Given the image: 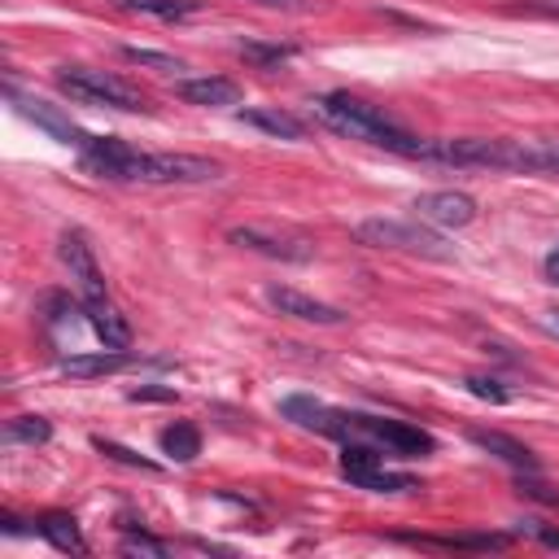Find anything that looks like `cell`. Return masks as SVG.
<instances>
[{
	"label": "cell",
	"instance_id": "obj_31",
	"mask_svg": "<svg viewBox=\"0 0 559 559\" xmlns=\"http://www.w3.org/2000/svg\"><path fill=\"white\" fill-rule=\"evenodd\" d=\"M542 271H546V280H550V284H559V249H555V253H546Z\"/></svg>",
	"mask_w": 559,
	"mask_h": 559
},
{
	"label": "cell",
	"instance_id": "obj_3",
	"mask_svg": "<svg viewBox=\"0 0 559 559\" xmlns=\"http://www.w3.org/2000/svg\"><path fill=\"white\" fill-rule=\"evenodd\" d=\"M57 87L70 96V100H83V105H105V109H127V114H148V96L127 83L122 74H109V70H92V66H61L57 70Z\"/></svg>",
	"mask_w": 559,
	"mask_h": 559
},
{
	"label": "cell",
	"instance_id": "obj_25",
	"mask_svg": "<svg viewBox=\"0 0 559 559\" xmlns=\"http://www.w3.org/2000/svg\"><path fill=\"white\" fill-rule=\"evenodd\" d=\"M96 450H100V454H109V459H118V463H127V467H140V472H157V463H153V459H140L135 450H127V445H118V441H105V437H96Z\"/></svg>",
	"mask_w": 559,
	"mask_h": 559
},
{
	"label": "cell",
	"instance_id": "obj_17",
	"mask_svg": "<svg viewBox=\"0 0 559 559\" xmlns=\"http://www.w3.org/2000/svg\"><path fill=\"white\" fill-rule=\"evenodd\" d=\"M35 533H39L44 542H52L57 550H66V555H70V550H74V555L87 550V546H83V533H79V524H74V515H66V511L39 515V520H35Z\"/></svg>",
	"mask_w": 559,
	"mask_h": 559
},
{
	"label": "cell",
	"instance_id": "obj_6",
	"mask_svg": "<svg viewBox=\"0 0 559 559\" xmlns=\"http://www.w3.org/2000/svg\"><path fill=\"white\" fill-rule=\"evenodd\" d=\"M371 437L376 445H384L389 454H402V459H424L432 454V437L415 424H402V419H380V415H349V437Z\"/></svg>",
	"mask_w": 559,
	"mask_h": 559
},
{
	"label": "cell",
	"instance_id": "obj_13",
	"mask_svg": "<svg viewBox=\"0 0 559 559\" xmlns=\"http://www.w3.org/2000/svg\"><path fill=\"white\" fill-rule=\"evenodd\" d=\"M175 92H179V100L201 105V109H218V105H236V100H240V83H236V79H223V74L183 79Z\"/></svg>",
	"mask_w": 559,
	"mask_h": 559
},
{
	"label": "cell",
	"instance_id": "obj_4",
	"mask_svg": "<svg viewBox=\"0 0 559 559\" xmlns=\"http://www.w3.org/2000/svg\"><path fill=\"white\" fill-rule=\"evenodd\" d=\"M358 245H371V249H397V253H419V258H432V262H445L450 258V245L419 227V223H402V218H362L354 227Z\"/></svg>",
	"mask_w": 559,
	"mask_h": 559
},
{
	"label": "cell",
	"instance_id": "obj_24",
	"mask_svg": "<svg viewBox=\"0 0 559 559\" xmlns=\"http://www.w3.org/2000/svg\"><path fill=\"white\" fill-rule=\"evenodd\" d=\"M537 175H559V135H533Z\"/></svg>",
	"mask_w": 559,
	"mask_h": 559
},
{
	"label": "cell",
	"instance_id": "obj_23",
	"mask_svg": "<svg viewBox=\"0 0 559 559\" xmlns=\"http://www.w3.org/2000/svg\"><path fill=\"white\" fill-rule=\"evenodd\" d=\"M122 57H127V61H135V66L162 70V74H175V70H183V61H179V57H170V52H153V48H122Z\"/></svg>",
	"mask_w": 559,
	"mask_h": 559
},
{
	"label": "cell",
	"instance_id": "obj_2",
	"mask_svg": "<svg viewBox=\"0 0 559 559\" xmlns=\"http://www.w3.org/2000/svg\"><path fill=\"white\" fill-rule=\"evenodd\" d=\"M314 114L336 131V135H349V140H362V144H376V148H389V153H402V157H419L424 153V140L411 135L397 118H389L384 109L349 96V92H328L314 100Z\"/></svg>",
	"mask_w": 559,
	"mask_h": 559
},
{
	"label": "cell",
	"instance_id": "obj_26",
	"mask_svg": "<svg viewBox=\"0 0 559 559\" xmlns=\"http://www.w3.org/2000/svg\"><path fill=\"white\" fill-rule=\"evenodd\" d=\"M467 393H476L480 402H507L511 397L493 376H467Z\"/></svg>",
	"mask_w": 559,
	"mask_h": 559
},
{
	"label": "cell",
	"instance_id": "obj_19",
	"mask_svg": "<svg viewBox=\"0 0 559 559\" xmlns=\"http://www.w3.org/2000/svg\"><path fill=\"white\" fill-rule=\"evenodd\" d=\"M157 445H162V454H170L175 463H192V459L201 454V432H197L192 424H170V428H162Z\"/></svg>",
	"mask_w": 559,
	"mask_h": 559
},
{
	"label": "cell",
	"instance_id": "obj_32",
	"mask_svg": "<svg viewBox=\"0 0 559 559\" xmlns=\"http://www.w3.org/2000/svg\"><path fill=\"white\" fill-rule=\"evenodd\" d=\"M537 542L550 546V550H559V528H537Z\"/></svg>",
	"mask_w": 559,
	"mask_h": 559
},
{
	"label": "cell",
	"instance_id": "obj_28",
	"mask_svg": "<svg viewBox=\"0 0 559 559\" xmlns=\"http://www.w3.org/2000/svg\"><path fill=\"white\" fill-rule=\"evenodd\" d=\"M122 550L127 555H170V546L166 542H153V537H127Z\"/></svg>",
	"mask_w": 559,
	"mask_h": 559
},
{
	"label": "cell",
	"instance_id": "obj_14",
	"mask_svg": "<svg viewBox=\"0 0 559 559\" xmlns=\"http://www.w3.org/2000/svg\"><path fill=\"white\" fill-rule=\"evenodd\" d=\"M83 314H87L92 332L100 336V345H109V349H127V345H131V328H127V319L114 310L109 297H87V301H83Z\"/></svg>",
	"mask_w": 559,
	"mask_h": 559
},
{
	"label": "cell",
	"instance_id": "obj_22",
	"mask_svg": "<svg viewBox=\"0 0 559 559\" xmlns=\"http://www.w3.org/2000/svg\"><path fill=\"white\" fill-rule=\"evenodd\" d=\"M4 432H9V441H31V445H39V441L52 437V428H48L44 415H17V419H9Z\"/></svg>",
	"mask_w": 559,
	"mask_h": 559
},
{
	"label": "cell",
	"instance_id": "obj_29",
	"mask_svg": "<svg viewBox=\"0 0 559 559\" xmlns=\"http://www.w3.org/2000/svg\"><path fill=\"white\" fill-rule=\"evenodd\" d=\"M131 397H135V402H140V397H144V402H175V389H131Z\"/></svg>",
	"mask_w": 559,
	"mask_h": 559
},
{
	"label": "cell",
	"instance_id": "obj_18",
	"mask_svg": "<svg viewBox=\"0 0 559 559\" xmlns=\"http://www.w3.org/2000/svg\"><path fill=\"white\" fill-rule=\"evenodd\" d=\"M240 118H245L249 127H258V131L280 135V140H301V135H306L301 118H293V114H284V109H245Z\"/></svg>",
	"mask_w": 559,
	"mask_h": 559
},
{
	"label": "cell",
	"instance_id": "obj_10",
	"mask_svg": "<svg viewBox=\"0 0 559 559\" xmlns=\"http://www.w3.org/2000/svg\"><path fill=\"white\" fill-rule=\"evenodd\" d=\"M280 411H284L293 424H301V428H310V432H319V437H349V415H345V411H332V406H323V402H314V397H306V393L284 397Z\"/></svg>",
	"mask_w": 559,
	"mask_h": 559
},
{
	"label": "cell",
	"instance_id": "obj_12",
	"mask_svg": "<svg viewBox=\"0 0 559 559\" xmlns=\"http://www.w3.org/2000/svg\"><path fill=\"white\" fill-rule=\"evenodd\" d=\"M9 96H13L17 114H22L26 122H35L39 131H48L52 140H61V144H74V148L87 140V131H79V127H74V122H70V118H66L57 105H48V100H35V96H22V92H13V87H9Z\"/></svg>",
	"mask_w": 559,
	"mask_h": 559
},
{
	"label": "cell",
	"instance_id": "obj_9",
	"mask_svg": "<svg viewBox=\"0 0 559 559\" xmlns=\"http://www.w3.org/2000/svg\"><path fill=\"white\" fill-rule=\"evenodd\" d=\"M266 301H271L280 314L301 319V323H323V328H332V323L345 319V310H336V306H328V301H319V297H310V293H301V288H288V284H271V288H266Z\"/></svg>",
	"mask_w": 559,
	"mask_h": 559
},
{
	"label": "cell",
	"instance_id": "obj_15",
	"mask_svg": "<svg viewBox=\"0 0 559 559\" xmlns=\"http://www.w3.org/2000/svg\"><path fill=\"white\" fill-rule=\"evenodd\" d=\"M131 367V354L122 349H100V354H70L61 358V371L74 376V380H92V376H114V371H127Z\"/></svg>",
	"mask_w": 559,
	"mask_h": 559
},
{
	"label": "cell",
	"instance_id": "obj_11",
	"mask_svg": "<svg viewBox=\"0 0 559 559\" xmlns=\"http://www.w3.org/2000/svg\"><path fill=\"white\" fill-rule=\"evenodd\" d=\"M227 240L240 245V249H253V253H262V258H280V262H306V258H310V245H306V240H297V236H275V231H266V227H231Z\"/></svg>",
	"mask_w": 559,
	"mask_h": 559
},
{
	"label": "cell",
	"instance_id": "obj_33",
	"mask_svg": "<svg viewBox=\"0 0 559 559\" xmlns=\"http://www.w3.org/2000/svg\"><path fill=\"white\" fill-rule=\"evenodd\" d=\"M550 328H555V332H559V310H550Z\"/></svg>",
	"mask_w": 559,
	"mask_h": 559
},
{
	"label": "cell",
	"instance_id": "obj_21",
	"mask_svg": "<svg viewBox=\"0 0 559 559\" xmlns=\"http://www.w3.org/2000/svg\"><path fill=\"white\" fill-rule=\"evenodd\" d=\"M236 52H240L245 61H253V66H280V61L293 57V44H258V39H240Z\"/></svg>",
	"mask_w": 559,
	"mask_h": 559
},
{
	"label": "cell",
	"instance_id": "obj_8",
	"mask_svg": "<svg viewBox=\"0 0 559 559\" xmlns=\"http://www.w3.org/2000/svg\"><path fill=\"white\" fill-rule=\"evenodd\" d=\"M61 262L70 266V280L79 284L83 301H87V297H105V275H100L96 253H92V245H87L83 231H66V236H61Z\"/></svg>",
	"mask_w": 559,
	"mask_h": 559
},
{
	"label": "cell",
	"instance_id": "obj_7",
	"mask_svg": "<svg viewBox=\"0 0 559 559\" xmlns=\"http://www.w3.org/2000/svg\"><path fill=\"white\" fill-rule=\"evenodd\" d=\"M415 218L432 223V227H467L476 218V201L459 188H437V192H419L415 197Z\"/></svg>",
	"mask_w": 559,
	"mask_h": 559
},
{
	"label": "cell",
	"instance_id": "obj_30",
	"mask_svg": "<svg viewBox=\"0 0 559 559\" xmlns=\"http://www.w3.org/2000/svg\"><path fill=\"white\" fill-rule=\"evenodd\" d=\"M528 13H546V17H559V0H524Z\"/></svg>",
	"mask_w": 559,
	"mask_h": 559
},
{
	"label": "cell",
	"instance_id": "obj_16",
	"mask_svg": "<svg viewBox=\"0 0 559 559\" xmlns=\"http://www.w3.org/2000/svg\"><path fill=\"white\" fill-rule=\"evenodd\" d=\"M472 441H476L480 450H489V454H498L502 463H511V467H520V472H537V459H533V450H528L524 441H515V437H507V432H493V428H472Z\"/></svg>",
	"mask_w": 559,
	"mask_h": 559
},
{
	"label": "cell",
	"instance_id": "obj_1",
	"mask_svg": "<svg viewBox=\"0 0 559 559\" xmlns=\"http://www.w3.org/2000/svg\"><path fill=\"white\" fill-rule=\"evenodd\" d=\"M83 166L114 183H214L223 166L197 153H144L118 135H87L79 144Z\"/></svg>",
	"mask_w": 559,
	"mask_h": 559
},
{
	"label": "cell",
	"instance_id": "obj_20",
	"mask_svg": "<svg viewBox=\"0 0 559 559\" xmlns=\"http://www.w3.org/2000/svg\"><path fill=\"white\" fill-rule=\"evenodd\" d=\"M122 9L131 13H144V17H157V22H183L192 13H201L197 0H118Z\"/></svg>",
	"mask_w": 559,
	"mask_h": 559
},
{
	"label": "cell",
	"instance_id": "obj_5",
	"mask_svg": "<svg viewBox=\"0 0 559 559\" xmlns=\"http://www.w3.org/2000/svg\"><path fill=\"white\" fill-rule=\"evenodd\" d=\"M341 476L349 485H358V489H371V493H411L415 489V476L389 472L380 450L376 445H358V441H349L341 450Z\"/></svg>",
	"mask_w": 559,
	"mask_h": 559
},
{
	"label": "cell",
	"instance_id": "obj_27",
	"mask_svg": "<svg viewBox=\"0 0 559 559\" xmlns=\"http://www.w3.org/2000/svg\"><path fill=\"white\" fill-rule=\"evenodd\" d=\"M249 4H262V9H280V13H314L323 0H249Z\"/></svg>",
	"mask_w": 559,
	"mask_h": 559
}]
</instances>
